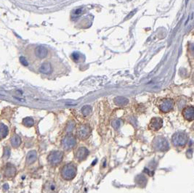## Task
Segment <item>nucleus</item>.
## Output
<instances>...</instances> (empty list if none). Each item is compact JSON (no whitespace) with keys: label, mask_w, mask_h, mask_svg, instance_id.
<instances>
[{"label":"nucleus","mask_w":194,"mask_h":193,"mask_svg":"<svg viewBox=\"0 0 194 193\" xmlns=\"http://www.w3.org/2000/svg\"><path fill=\"white\" fill-rule=\"evenodd\" d=\"M76 174H77V168L73 163L66 164L61 170V176L66 181H71L73 179Z\"/></svg>","instance_id":"f257e3e1"},{"label":"nucleus","mask_w":194,"mask_h":193,"mask_svg":"<svg viewBox=\"0 0 194 193\" xmlns=\"http://www.w3.org/2000/svg\"><path fill=\"white\" fill-rule=\"evenodd\" d=\"M76 145V137L71 133H68L63 138L61 147L66 151H71Z\"/></svg>","instance_id":"f03ea898"},{"label":"nucleus","mask_w":194,"mask_h":193,"mask_svg":"<svg viewBox=\"0 0 194 193\" xmlns=\"http://www.w3.org/2000/svg\"><path fill=\"white\" fill-rule=\"evenodd\" d=\"M22 123H23V125L25 126V127L31 128V127H32V126H34V120L32 118L26 117V118H24L23 119Z\"/></svg>","instance_id":"6ab92c4d"},{"label":"nucleus","mask_w":194,"mask_h":193,"mask_svg":"<svg viewBox=\"0 0 194 193\" xmlns=\"http://www.w3.org/2000/svg\"><path fill=\"white\" fill-rule=\"evenodd\" d=\"M17 173V169L14 165L11 163H7L3 168V174L7 178L14 177Z\"/></svg>","instance_id":"9d476101"},{"label":"nucleus","mask_w":194,"mask_h":193,"mask_svg":"<svg viewBox=\"0 0 194 193\" xmlns=\"http://www.w3.org/2000/svg\"><path fill=\"white\" fill-rule=\"evenodd\" d=\"M89 153H90V152L87 150V148L85 147H80L76 149V151H75L74 158L79 162H82V161H85L88 157Z\"/></svg>","instance_id":"6e6552de"},{"label":"nucleus","mask_w":194,"mask_h":193,"mask_svg":"<svg viewBox=\"0 0 194 193\" xmlns=\"http://www.w3.org/2000/svg\"><path fill=\"white\" fill-rule=\"evenodd\" d=\"M48 54V51L44 46H38L35 49V55L39 59H44L47 58Z\"/></svg>","instance_id":"ddd939ff"},{"label":"nucleus","mask_w":194,"mask_h":193,"mask_svg":"<svg viewBox=\"0 0 194 193\" xmlns=\"http://www.w3.org/2000/svg\"><path fill=\"white\" fill-rule=\"evenodd\" d=\"M174 106V102L171 98H164L159 102L158 108L161 112L164 113H167L172 111Z\"/></svg>","instance_id":"20e7f679"},{"label":"nucleus","mask_w":194,"mask_h":193,"mask_svg":"<svg viewBox=\"0 0 194 193\" xmlns=\"http://www.w3.org/2000/svg\"><path fill=\"white\" fill-rule=\"evenodd\" d=\"M22 143L21 138L20 137V136L18 135H14L12 136V137L10 138V144L11 146L13 148H18L20 146Z\"/></svg>","instance_id":"2eb2a0df"},{"label":"nucleus","mask_w":194,"mask_h":193,"mask_svg":"<svg viewBox=\"0 0 194 193\" xmlns=\"http://www.w3.org/2000/svg\"><path fill=\"white\" fill-rule=\"evenodd\" d=\"M64 154L63 152L55 150L50 153L47 156V161L51 166H56L58 164L61 163L63 159Z\"/></svg>","instance_id":"39448f33"},{"label":"nucleus","mask_w":194,"mask_h":193,"mask_svg":"<svg viewBox=\"0 0 194 193\" xmlns=\"http://www.w3.org/2000/svg\"><path fill=\"white\" fill-rule=\"evenodd\" d=\"M40 72L43 74H50L52 72V66L51 63L46 61L41 65L40 68Z\"/></svg>","instance_id":"f8f14e48"},{"label":"nucleus","mask_w":194,"mask_h":193,"mask_svg":"<svg viewBox=\"0 0 194 193\" xmlns=\"http://www.w3.org/2000/svg\"><path fill=\"white\" fill-rule=\"evenodd\" d=\"M92 113V108L90 105H85L82 108V113L84 116H87Z\"/></svg>","instance_id":"4be33fe9"},{"label":"nucleus","mask_w":194,"mask_h":193,"mask_svg":"<svg viewBox=\"0 0 194 193\" xmlns=\"http://www.w3.org/2000/svg\"><path fill=\"white\" fill-rule=\"evenodd\" d=\"M20 63H21V64L23 66H28V60H26V59L24 58V57H20Z\"/></svg>","instance_id":"b1692460"},{"label":"nucleus","mask_w":194,"mask_h":193,"mask_svg":"<svg viewBox=\"0 0 194 193\" xmlns=\"http://www.w3.org/2000/svg\"><path fill=\"white\" fill-rule=\"evenodd\" d=\"M75 127H76V123H75L73 120H70V121H68V123L66 124L65 129H66V132H67V133H71L75 129Z\"/></svg>","instance_id":"412c9836"},{"label":"nucleus","mask_w":194,"mask_h":193,"mask_svg":"<svg viewBox=\"0 0 194 193\" xmlns=\"http://www.w3.org/2000/svg\"><path fill=\"white\" fill-rule=\"evenodd\" d=\"M188 137L185 132H178L173 135L172 141L175 147H184L188 142Z\"/></svg>","instance_id":"7ed1b4c3"},{"label":"nucleus","mask_w":194,"mask_h":193,"mask_svg":"<svg viewBox=\"0 0 194 193\" xmlns=\"http://www.w3.org/2000/svg\"><path fill=\"white\" fill-rule=\"evenodd\" d=\"M129 100L127 98L124 97V96H116V97L114 99V103L117 105V106L119 107H123L125 106L128 104Z\"/></svg>","instance_id":"dca6fc26"},{"label":"nucleus","mask_w":194,"mask_h":193,"mask_svg":"<svg viewBox=\"0 0 194 193\" xmlns=\"http://www.w3.org/2000/svg\"><path fill=\"white\" fill-rule=\"evenodd\" d=\"M153 148L157 151H166L169 149L167 141L163 137H157L153 141Z\"/></svg>","instance_id":"423d86ee"},{"label":"nucleus","mask_w":194,"mask_h":193,"mask_svg":"<svg viewBox=\"0 0 194 193\" xmlns=\"http://www.w3.org/2000/svg\"><path fill=\"white\" fill-rule=\"evenodd\" d=\"M56 185L54 182H47L45 184L44 187V190L43 192H55V189H56Z\"/></svg>","instance_id":"a211bd4d"},{"label":"nucleus","mask_w":194,"mask_h":193,"mask_svg":"<svg viewBox=\"0 0 194 193\" xmlns=\"http://www.w3.org/2000/svg\"><path fill=\"white\" fill-rule=\"evenodd\" d=\"M91 128L87 124H81L76 128V136L79 139L85 140L91 135Z\"/></svg>","instance_id":"0eeeda50"},{"label":"nucleus","mask_w":194,"mask_h":193,"mask_svg":"<svg viewBox=\"0 0 194 193\" xmlns=\"http://www.w3.org/2000/svg\"><path fill=\"white\" fill-rule=\"evenodd\" d=\"M183 116L188 121L194 120V108L193 106H187L183 110Z\"/></svg>","instance_id":"9b49d317"},{"label":"nucleus","mask_w":194,"mask_h":193,"mask_svg":"<svg viewBox=\"0 0 194 193\" xmlns=\"http://www.w3.org/2000/svg\"><path fill=\"white\" fill-rule=\"evenodd\" d=\"M37 153L35 150H31L26 155V164L28 166L32 165L33 163L37 161Z\"/></svg>","instance_id":"4468645a"},{"label":"nucleus","mask_w":194,"mask_h":193,"mask_svg":"<svg viewBox=\"0 0 194 193\" xmlns=\"http://www.w3.org/2000/svg\"><path fill=\"white\" fill-rule=\"evenodd\" d=\"M10 149L8 147H4V153H3V159L4 160H7L10 156Z\"/></svg>","instance_id":"5701e85b"},{"label":"nucleus","mask_w":194,"mask_h":193,"mask_svg":"<svg viewBox=\"0 0 194 193\" xmlns=\"http://www.w3.org/2000/svg\"><path fill=\"white\" fill-rule=\"evenodd\" d=\"M162 126H163V120L161 118L156 117L151 119L148 125V128L150 130L156 132L159 130L162 127Z\"/></svg>","instance_id":"1a4fd4ad"},{"label":"nucleus","mask_w":194,"mask_h":193,"mask_svg":"<svg viewBox=\"0 0 194 193\" xmlns=\"http://www.w3.org/2000/svg\"><path fill=\"white\" fill-rule=\"evenodd\" d=\"M82 57H83L82 54L79 53V52H73V53L71 54V58L72 60H73V62H75V63H79V62L83 61V60H82Z\"/></svg>","instance_id":"aec40b11"},{"label":"nucleus","mask_w":194,"mask_h":193,"mask_svg":"<svg viewBox=\"0 0 194 193\" xmlns=\"http://www.w3.org/2000/svg\"><path fill=\"white\" fill-rule=\"evenodd\" d=\"M9 134V129L6 125L4 123H0V140L5 138Z\"/></svg>","instance_id":"f3484780"}]
</instances>
